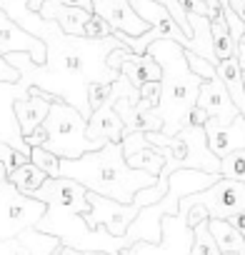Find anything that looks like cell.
Here are the masks:
<instances>
[{
  "label": "cell",
  "instance_id": "1",
  "mask_svg": "<svg viewBox=\"0 0 245 255\" xmlns=\"http://www.w3.org/2000/svg\"><path fill=\"white\" fill-rule=\"evenodd\" d=\"M3 8L23 30L45 43V63L38 65L28 53H10L5 60L20 73V80L30 88H43L65 103L75 105L85 118H90L88 85L90 83H115L118 70L108 65V55L122 43L115 35L108 38H78L60 30L55 20H45L40 13L28 8V0H0Z\"/></svg>",
  "mask_w": 245,
  "mask_h": 255
},
{
  "label": "cell",
  "instance_id": "2",
  "mask_svg": "<svg viewBox=\"0 0 245 255\" xmlns=\"http://www.w3.org/2000/svg\"><path fill=\"white\" fill-rule=\"evenodd\" d=\"M60 175L85 185L90 193L118 203H133L135 193L158 183L155 175L128 165L122 143H105L100 150L85 153L75 160L60 158Z\"/></svg>",
  "mask_w": 245,
  "mask_h": 255
},
{
  "label": "cell",
  "instance_id": "3",
  "mask_svg": "<svg viewBox=\"0 0 245 255\" xmlns=\"http://www.w3.org/2000/svg\"><path fill=\"white\" fill-rule=\"evenodd\" d=\"M148 53L158 60L163 78V95H160V105L155 108L158 115L163 118V135H175L183 130V120L188 115V110L198 103V93L203 85V78H198L185 60V48L178 45L175 40L168 38H158Z\"/></svg>",
  "mask_w": 245,
  "mask_h": 255
},
{
  "label": "cell",
  "instance_id": "4",
  "mask_svg": "<svg viewBox=\"0 0 245 255\" xmlns=\"http://www.w3.org/2000/svg\"><path fill=\"white\" fill-rule=\"evenodd\" d=\"M43 128L48 133V140L43 148L55 153L58 158H68V160H75L85 153L100 150L108 143V140L88 138V118L75 105H70L65 100H55L50 105V113L43 120Z\"/></svg>",
  "mask_w": 245,
  "mask_h": 255
},
{
  "label": "cell",
  "instance_id": "5",
  "mask_svg": "<svg viewBox=\"0 0 245 255\" xmlns=\"http://www.w3.org/2000/svg\"><path fill=\"white\" fill-rule=\"evenodd\" d=\"M48 205L38 198L20 193L10 180L0 183V240L18 238L23 230L35 228Z\"/></svg>",
  "mask_w": 245,
  "mask_h": 255
},
{
  "label": "cell",
  "instance_id": "6",
  "mask_svg": "<svg viewBox=\"0 0 245 255\" xmlns=\"http://www.w3.org/2000/svg\"><path fill=\"white\" fill-rule=\"evenodd\" d=\"M190 205H200L208 210V218H218V220H228L235 213L245 210V183L238 180H228L220 178L218 183H213L210 188L185 195L180 200V213L188 210Z\"/></svg>",
  "mask_w": 245,
  "mask_h": 255
},
{
  "label": "cell",
  "instance_id": "7",
  "mask_svg": "<svg viewBox=\"0 0 245 255\" xmlns=\"http://www.w3.org/2000/svg\"><path fill=\"white\" fill-rule=\"evenodd\" d=\"M163 238L160 243H133L122 250V255H190L193 228L180 215H163Z\"/></svg>",
  "mask_w": 245,
  "mask_h": 255
},
{
  "label": "cell",
  "instance_id": "8",
  "mask_svg": "<svg viewBox=\"0 0 245 255\" xmlns=\"http://www.w3.org/2000/svg\"><path fill=\"white\" fill-rule=\"evenodd\" d=\"M88 200H90V213L83 215L88 228L103 225L108 233H113L118 238L125 235V230L140 213V205H135V203H118V200H110L98 193H88Z\"/></svg>",
  "mask_w": 245,
  "mask_h": 255
},
{
  "label": "cell",
  "instance_id": "9",
  "mask_svg": "<svg viewBox=\"0 0 245 255\" xmlns=\"http://www.w3.org/2000/svg\"><path fill=\"white\" fill-rule=\"evenodd\" d=\"M28 95V85L23 80L18 83H3L0 80V143L13 145L23 155L30 158V145L23 138L20 123L15 118V100Z\"/></svg>",
  "mask_w": 245,
  "mask_h": 255
},
{
  "label": "cell",
  "instance_id": "10",
  "mask_svg": "<svg viewBox=\"0 0 245 255\" xmlns=\"http://www.w3.org/2000/svg\"><path fill=\"white\" fill-rule=\"evenodd\" d=\"M10 53H28L33 63L43 65L45 63V43L23 30L3 8H0V55H10Z\"/></svg>",
  "mask_w": 245,
  "mask_h": 255
},
{
  "label": "cell",
  "instance_id": "11",
  "mask_svg": "<svg viewBox=\"0 0 245 255\" xmlns=\"http://www.w3.org/2000/svg\"><path fill=\"white\" fill-rule=\"evenodd\" d=\"M93 13H98L113 33H128L133 38H140L150 30V25L133 10L130 0H93Z\"/></svg>",
  "mask_w": 245,
  "mask_h": 255
},
{
  "label": "cell",
  "instance_id": "12",
  "mask_svg": "<svg viewBox=\"0 0 245 255\" xmlns=\"http://www.w3.org/2000/svg\"><path fill=\"white\" fill-rule=\"evenodd\" d=\"M203 130H205L210 153L218 155V158H225V155L245 148V115H238L228 125H223L215 118H210L203 125Z\"/></svg>",
  "mask_w": 245,
  "mask_h": 255
},
{
  "label": "cell",
  "instance_id": "13",
  "mask_svg": "<svg viewBox=\"0 0 245 255\" xmlns=\"http://www.w3.org/2000/svg\"><path fill=\"white\" fill-rule=\"evenodd\" d=\"M133 10L153 28L158 30L160 38H168V40H175L178 45H183L185 50H190V38L180 30L178 20L170 15V10H165L160 3H155V0H130Z\"/></svg>",
  "mask_w": 245,
  "mask_h": 255
},
{
  "label": "cell",
  "instance_id": "14",
  "mask_svg": "<svg viewBox=\"0 0 245 255\" xmlns=\"http://www.w3.org/2000/svg\"><path fill=\"white\" fill-rule=\"evenodd\" d=\"M195 105H200L210 118H215V120L223 123V125H228V123H233L238 115H243V113L238 110V105L230 100V93H228V88L223 85L220 78L203 80Z\"/></svg>",
  "mask_w": 245,
  "mask_h": 255
},
{
  "label": "cell",
  "instance_id": "15",
  "mask_svg": "<svg viewBox=\"0 0 245 255\" xmlns=\"http://www.w3.org/2000/svg\"><path fill=\"white\" fill-rule=\"evenodd\" d=\"M122 153H125V160L130 168L145 170L155 178L160 175V170L165 165L163 153L145 140V133H125V138H122Z\"/></svg>",
  "mask_w": 245,
  "mask_h": 255
},
{
  "label": "cell",
  "instance_id": "16",
  "mask_svg": "<svg viewBox=\"0 0 245 255\" xmlns=\"http://www.w3.org/2000/svg\"><path fill=\"white\" fill-rule=\"evenodd\" d=\"M88 138L90 140H110V143H122L125 138V123L118 115L113 100H105L98 110L90 113L88 118Z\"/></svg>",
  "mask_w": 245,
  "mask_h": 255
},
{
  "label": "cell",
  "instance_id": "17",
  "mask_svg": "<svg viewBox=\"0 0 245 255\" xmlns=\"http://www.w3.org/2000/svg\"><path fill=\"white\" fill-rule=\"evenodd\" d=\"M40 15H43L45 20H55L63 33L85 38V35H83L85 20H88L93 13H90V10H83V8H73V5H63L60 0H45L43 8H40Z\"/></svg>",
  "mask_w": 245,
  "mask_h": 255
},
{
  "label": "cell",
  "instance_id": "18",
  "mask_svg": "<svg viewBox=\"0 0 245 255\" xmlns=\"http://www.w3.org/2000/svg\"><path fill=\"white\" fill-rule=\"evenodd\" d=\"M118 70L125 75L135 88H140V85H145V83H150V80H160V78H163V70H160L158 60H155L150 53L138 55V53H130V50H128L125 55H122Z\"/></svg>",
  "mask_w": 245,
  "mask_h": 255
},
{
  "label": "cell",
  "instance_id": "19",
  "mask_svg": "<svg viewBox=\"0 0 245 255\" xmlns=\"http://www.w3.org/2000/svg\"><path fill=\"white\" fill-rule=\"evenodd\" d=\"M50 100L40 98V95H25L20 100H15V118L20 123V130H23V138L30 135L35 128L43 125V120L48 118L50 113Z\"/></svg>",
  "mask_w": 245,
  "mask_h": 255
},
{
  "label": "cell",
  "instance_id": "20",
  "mask_svg": "<svg viewBox=\"0 0 245 255\" xmlns=\"http://www.w3.org/2000/svg\"><path fill=\"white\" fill-rule=\"evenodd\" d=\"M218 70V78L223 80V85L228 88L230 93V100L238 105V110L245 115V78H243V68L238 63V55L228 58V60H220L215 65Z\"/></svg>",
  "mask_w": 245,
  "mask_h": 255
},
{
  "label": "cell",
  "instance_id": "21",
  "mask_svg": "<svg viewBox=\"0 0 245 255\" xmlns=\"http://www.w3.org/2000/svg\"><path fill=\"white\" fill-rule=\"evenodd\" d=\"M208 228L220 248V253H238V255H245V238L240 235V230L235 225H230L228 220H218V218H210L208 220Z\"/></svg>",
  "mask_w": 245,
  "mask_h": 255
},
{
  "label": "cell",
  "instance_id": "22",
  "mask_svg": "<svg viewBox=\"0 0 245 255\" xmlns=\"http://www.w3.org/2000/svg\"><path fill=\"white\" fill-rule=\"evenodd\" d=\"M190 25H193V40H190V50L198 53L200 58L210 60L213 65H218L215 50H213V33H210V18L205 15H188Z\"/></svg>",
  "mask_w": 245,
  "mask_h": 255
},
{
  "label": "cell",
  "instance_id": "23",
  "mask_svg": "<svg viewBox=\"0 0 245 255\" xmlns=\"http://www.w3.org/2000/svg\"><path fill=\"white\" fill-rule=\"evenodd\" d=\"M18 240L30 250V255H60L63 250V243L55 238V235H48V233H40L38 228H28L18 235Z\"/></svg>",
  "mask_w": 245,
  "mask_h": 255
},
{
  "label": "cell",
  "instance_id": "24",
  "mask_svg": "<svg viewBox=\"0 0 245 255\" xmlns=\"http://www.w3.org/2000/svg\"><path fill=\"white\" fill-rule=\"evenodd\" d=\"M8 180H10L20 193H25V195H30V198H33V195L43 188V183L48 180V175H45V173H43L33 160H28V163H25V165H20L15 173H10V175H8Z\"/></svg>",
  "mask_w": 245,
  "mask_h": 255
},
{
  "label": "cell",
  "instance_id": "25",
  "mask_svg": "<svg viewBox=\"0 0 245 255\" xmlns=\"http://www.w3.org/2000/svg\"><path fill=\"white\" fill-rule=\"evenodd\" d=\"M210 33H213V50H215L218 63H220V60H228V58H233V55H238V43L233 40L225 18L210 20Z\"/></svg>",
  "mask_w": 245,
  "mask_h": 255
},
{
  "label": "cell",
  "instance_id": "26",
  "mask_svg": "<svg viewBox=\"0 0 245 255\" xmlns=\"http://www.w3.org/2000/svg\"><path fill=\"white\" fill-rule=\"evenodd\" d=\"M190 255H223L210 228H208V220L198 223L193 228V245H190Z\"/></svg>",
  "mask_w": 245,
  "mask_h": 255
},
{
  "label": "cell",
  "instance_id": "27",
  "mask_svg": "<svg viewBox=\"0 0 245 255\" xmlns=\"http://www.w3.org/2000/svg\"><path fill=\"white\" fill-rule=\"evenodd\" d=\"M125 133H163V118L158 110H138Z\"/></svg>",
  "mask_w": 245,
  "mask_h": 255
},
{
  "label": "cell",
  "instance_id": "28",
  "mask_svg": "<svg viewBox=\"0 0 245 255\" xmlns=\"http://www.w3.org/2000/svg\"><path fill=\"white\" fill-rule=\"evenodd\" d=\"M220 175L228 178V180L245 183V148L220 158Z\"/></svg>",
  "mask_w": 245,
  "mask_h": 255
},
{
  "label": "cell",
  "instance_id": "29",
  "mask_svg": "<svg viewBox=\"0 0 245 255\" xmlns=\"http://www.w3.org/2000/svg\"><path fill=\"white\" fill-rule=\"evenodd\" d=\"M30 160L48 175V178H58L60 175V158L50 150H45L43 145H35L30 148Z\"/></svg>",
  "mask_w": 245,
  "mask_h": 255
},
{
  "label": "cell",
  "instance_id": "30",
  "mask_svg": "<svg viewBox=\"0 0 245 255\" xmlns=\"http://www.w3.org/2000/svg\"><path fill=\"white\" fill-rule=\"evenodd\" d=\"M138 90H140L138 110H155V108L160 105V95H163V85H160V80H150V83L140 85Z\"/></svg>",
  "mask_w": 245,
  "mask_h": 255
},
{
  "label": "cell",
  "instance_id": "31",
  "mask_svg": "<svg viewBox=\"0 0 245 255\" xmlns=\"http://www.w3.org/2000/svg\"><path fill=\"white\" fill-rule=\"evenodd\" d=\"M185 60H188V68L198 75V78H203V80H213V78H218V70H215V65L210 63V60H205V58H200L198 53H193V50H185Z\"/></svg>",
  "mask_w": 245,
  "mask_h": 255
},
{
  "label": "cell",
  "instance_id": "32",
  "mask_svg": "<svg viewBox=\"0 0 245 255\" xmlns=\"http://www.w3.org/2000/svg\"><path fill=\"white\" fill-rule=\"evenodd\" d=\"M30 158L28 155H23L20 150H15L13 145H5V143H0V163L5 165V170H8V175L10 173H15L20 165H25Z\"/></svg>",
  "mask_w": 245,
  "mask_h": 255
},
{
  "label": "cell",
  "instance_id": "33",
  "mask_svg": "<svg viewBox=\"0 0 245 255\" xmlns=\"http://www.w3.org/2000/svg\"><path fill=\"white\" fill-rule=\"evenodd\" d=\"M83 35L90 38V40H98V38H108V35H113V28H110L108 20H103L98 13H93V15L85 20V30H83Z\"/></svg>",
  "mask_w": 245,
  "mask_h": 255
},
{
  "label": "cell",
  "instance_id": "34",
  "mask_svg": "<svg viewBox=\"0 0 245 255\" xmlns=\"http://www.w3.org/2000/svg\"><path fill=\"white\" fill-rule=\"evenodd\" d=\"M110 93H113V83H90V85H88V105H90V113L98 110L105 100H110Z\"/></svg>",
  "mask_w": 245,
  "mask_h": 255
},
{
  "label": "cell",
  "instance_id": "35",
  "mask_svg": "<svg viewBox=\"0 0 245 255\" xmlns=\"http://www.w3.org/2000/svg\"><path fill=\"white\" fill-rule=\"evenodd\" d=\"M208 120H210V115H208L200 105H193V108L188 110L185 120H183V128H203Z\"/></svg>",
  "mask_w": 245,
  "mask_h": 255
},
{
  "label": "cell",
  "instance_id": "36",
  "mask_svg": "<svg viewBox=\"0 0 245 255\" xmlns=\"http://www.w3.org/2000/svg\"><path fill=\"white\" fill-rule=\"evenodd\" d=\"M0 255H30V250L18 238H10V240H0Z\"/></svg>",
  "mask_w": 245,
  "mask_h": 255
},
{
  "label": "cell",
  "instance_id": "37",
  "mask_svg": "<svg viewBox=\"0 0 245 255\" xmlns=\"http://www.w3.org/2000/svg\"><path fill=\"white\" fill-rule=\"evenodd\" d=\"M180 8L185 10V15H205L208 18V5L205 0H178Z\"/></svg>",
  "mask_w": 245,
  "mask_h": 255
},
{
  "label": "cell",
  "instance_id": "38",
  "mask_svg": "<svg viewBox=\"0 0 245 255\" xmlns=\"http://www.w3.org/2000/svg\"><path fill=\"white\" fill-rule=\"evenodd\" d=\"M45 140H48V133H45V128H43V125L35 128L30 135H25V143H28L30 148H35V145H45Z\"/></svg>",
  "mask_w": 245,
  "mask_h": 255
},
{
  "label": "cell",
  "instance_id": "39",
  "mask_svg": "<svg viewBox=\"0 0 245 255\" xmlns=\"http://www.w3.org/2000/svg\"><path fill=\"white\" fill-rule=\"evenodd\" d=\"M63 5H73V8H83L93 13V0H60Z\"/></svg>",
  "mask_w": 245,
  "mask_h": 255
},
{
  "label": "cell",
  "instance_id": "40",
  "mask_svg": "<svg viewBox=\"0 0 245 255\" xmlns=\"http://www.w3.org/2000/svg\"><path fill=\"white\" fill-rule=\"evenodd\" d=\"M60 255H108V253H95V250H73V248H65V245H63Z\"/></svg>",
  "mask_w": 245,
  "mask_h": 255
},
{
  "label": "cell",
  "instance_id": "41",
  "mask_svg": "<svg viewBox=\"0 0 245 255\" xmlns=\"http://www.w3.org/2000/svg\"><path fill=\"white\" fill-rule=\"evenodd\" d=\"M8 180V170H5V165L0 163V183H5Z\"/></svg>",
  "mask_w": 245,
  "mask_h": 255
},
{
  "label": "cell",
  "instance_id": "42",
  "mask_svg": "<svg viewBox=\"0 0 245 255\" xmlns=\"http://www.w3.org/2000/svg\"><path fill=\"white\" fill-rule=\"evenodd\" d=\"M223 255H238V253H223Z\"/></svg>",
  "mask_w": 245,
  "mask_h": 255
},
{
  "label": "cell",
  "instance_id": "43",
  "mask_svg": "<svg viewBox=\"0 0 245 255\" xmlns=\"http://www.w3.org/2000/svg\"><path fill=\"white\" fill-rule=\"evenodd\" d=\"M243 78H245V73H243Z\"/></svg>",
  "mask_w": 245,
  "mask_h": 255
}]
</instances>
